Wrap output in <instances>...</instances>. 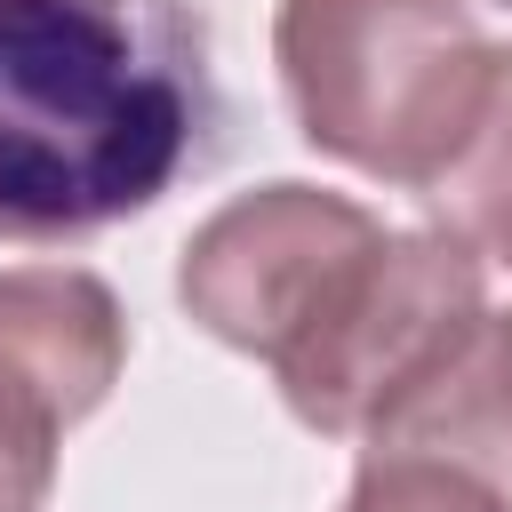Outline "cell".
Instances as JSON below:
<instances>
[{"instance_id":"cell-8","label":"cell","mask_w":512,"mask_h":512,"mask_svg":"<svg viewBox=\"0 0 512 512\" xmlns=\"http://www.w3.org/2000/svg\"><path fill=\"white\" fill-rule=\"evenodd\" d=\"M48 488H56V456L0 440V512H40Z\"/></svg>"},{"instance_id":"cell-2","label":"cell","mask_w":512,"mask_h":512,"mask_svg":"<svg viewBox=\"0 0 512 512\" xmlns=\"http://www.w3.org/2000/svg\"><path fill=\"white\" fill-rule=\"evenodd\" d=\"M272 56L312 152L424 192L464 144L504 48L456 0H280Z\"/></svg>"},{"instance_id":"cell-3","label":"cell","mask_w":512,"mask_h":512,"mask_svg":"<svg viewBox=\"0 0 512 512\" xmlns=\"http://www.w3.org/2000/svg\"><path fill=\"white\" fill-rule=\"evenodd\" d=\"M384 248L392 232L360 200L312 184H264L224 200L184 240L176 296L216 344L256 352L272 376H296L360 312Z\"/></svg>"},{"instance_id":"cell-6","label":"cell","mask_w":512,"mask_h":512,"mask_svg":"<svg viewBox=\"0 0 512 512\" xmlns=\"http://www.w3.org/2000/svg\"><path fill=\"white\" fill-rule=\"evenodd\" d=\"M128 368L120 296L72 264L0 272V440L56 456V440L104 408Z\"/></svg>"},{"instance_id":"cell-5","label":"cell","mask_w":512,"mask_h":512,"mask_svg":"<svg viewBox=\"0 0 512 512\" xmlns=\"http://www.w3.org/2000/svg\"><path fill=\"white\" fill-rule=\"evenodd\" d=\"M480 256L456 232H392L360 312L328 336V352H312L296 376H280V400L312 424V432H368L432 360H448L472 328H480Z\"/></svg>"},{"instance_id":"cell-4","label":"cell","mask_w":512,"mask_h":512,"mask_svg":"<svg viewBox=\"0 0 512 512\" xmlns=\"http://www.w3.org/2000/svg\"><path fill=\"white\" fill-rule=\"evenodd\" d=\"M344 512H512V312H480L360 432Z\"/></svg>"},{"instance_id":"cell-7","label":"cell","mask_w":512,"mask_h":512,"mask_svg":"<svg viewBox=\"0 0 512 512\" xmlns=\"http://www.w3.org/2000/svg\"><path fill=\"white\" fill-rule=\"evenodd\" d=\"M440 232H456L472 256H504L512 264V48L496 56V80L464 128V144L448 152V168L416 192Z\"/></svg>"},{"instance_id":"cell-9","label":"cell","mask_w":512,"mask_h":512,"mask_svg":"<svg viewBox=\"0 0 512 512\" xmlns=\"http://www.w3.org/2000/svg\"><path fill=\"white\" fill-rule=\"evenodd\" d=\"M496 8H512V0H496Z\"/></svg>"},{"instance_id":"cell-1","label":"cell","mask_w":512,"mask_h":512,"mask_svg":"<svg viewBox=\"0 0 512 512\" xmlns=\"http://www.w3.org/2000/svg\"><path fill=\"white\" fill-rule=\"evenodd\" d=\"M208 144L216 72L184 0H0V240L128 224Z\"/></svg>"}]
</instances>
